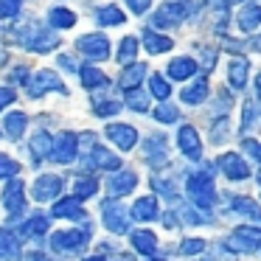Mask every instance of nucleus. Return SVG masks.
Listing matches in <instances>:
<instances>
[{"label":"nucleus","mask_w":261,"mask_h":261,"mask_svg":"<svg viewBox=\"0 0 261 261\" xmlns=\"http://www.w3.org/2000/svg\"><path fill=\"white\" fill-rule=\"evenodd\" d=\"M186 194L194 208L211 211L216 202V186H214V166H205V171H194L186 177Z\"/></svg>","instance_id":"f257e3e1"},{"label":"nucleus","mask_w":261,"mask_h":261,"mask_svg":"<svg viewBox=\"0 0 261 261\" xmlns=\"http://www.w3.org/2000/svg\"><path fill=\"white\" fill-rule=\"evenodd\" d=\"M93 239V222H85L82 227H68V230H57L51 236V253L57 255H73L87 247Z\"/></svg>","instance_id":"f03ea898"},{"label":"nucleus","mask_w":261,"mask_h":261,"mask_svg":"<svg viewBox=\"0 0 261 261\" xmlns=\"http://www.w3.org/2000/svg\"><path fill=\"white\" fill-rule=\"evenodd\" d=\"M191 12H194L191 0H166V3L158 6V12L152 14V25H158L160 31L163 29H180V25L191 17Z\"/></svg>","instance_id":"7ed1b4c3"},{"label":"nucleus","mask_w":261,"mask_h":261,"mask_svg":"<svg viewBox=\"0 0 261 261\" xmlns=\"http://www.w3.org/2000/svg\"><path fill=\"white\" fill-rule=\"evenodd\" d=\"M76 51L82 57H87L90 62H104V59L113 57V42L98 31H90V34H82L76 40Z\"/></svg>","instance_id":"20e7f679"},{"label":"nucleus","mask_w":261,"mask_h":261,"mask_svg":"<svg viewBox=\"0 0 261 261\" xmlns=\"http://www.w3.org/2000/svg\"><path fill=\"white\" fill-rule=\"evenodd\" d=\"M25 87H29V96H31V98L45 96L48 90L59 93V96H70L68 85H65V82L59 79V73H57L54 68H42V70H37V73H34V82H29Z\"/></svg>","instance_id":"39448f33"},{"label":"nucleus","mask_w":261,"mask_h":261,"mask_svg":"<svg viewBox=\"0 0 261 261\" xmlns=\"http://www.w3.org/2000/svg\"><path fill=\"white\" fill-rule=\"evenodd\" d=\"M222 244H225L230 253H239V255L247 253L250 255V253H255V250L261 247V230L258 227H250V225H242V227H236Z\"/></svg>","instance_id":"423d86ee"},{"label":"nucleus","mask_w":261,"mask_h":261,"mask_svg":"<svg viewBox=\"0 0 261 261\" xmlns=\"http://www.w3.org/2000/svg\"><path fill=\"white\" fill-rule=\"evenodd\" d=\"M76 154H79V135L65 129V132H59V135L54 138L51 154H48V158H51L54 163H59V166H70V163H76Z\"/></svg>","instance_id":"0eeeda50"},{"label":"nucleus","mask_w":261,"mask_h":261,"mask_svg":"<svg viewBox=\"0 0 261 261\" xmlns=\"http://www.w3.org/2000/svg\"><path fill=\"white\" fill-rule=\"evenodd\" d=\"M101 222H104V227H107L110 233L124 236V233L129 230V211H126L124 205L113 202V197H110V199L101 202Z\"/></svg>","instance_id":"6e6552de"},{"label":"nucleus","mask_w":261,"mask_h":261,"mask_svg":"<svg viewBox=\"0 0 261 261\" xmlns=\"http://www.w3.org/2000/svg\"><path fill=\"white\" fill-rule=\"evenodd\" d=\"M104 135H107V141L115 143L121 152H129V149L138 146V138H141V132H138V126H132V124H121V121H113V124H107Z\"/></svg>","instance_id":"1a4fd4ad"},{"label":"nucleus","mask_w":261,"mask_h":261,"mask_svg":"<svg viewBox=\"0 0 261 261\" xmlns=\"http://www.w3.org/2000/svg\"><path fill=\"white\" fill-rule=\"evenodd\" d=\"M216 169H219L227 180H233V182H242V180H247V177H250V166H247V160H244L239 152L219 154V158H216Z\"/></svg>","instance_id":"9d476101"},{"label":"nucleus","mask_w":261,"mask_h":261,"mask_svg":"<svg viewBox=\"0 0 261 261\" xmlns=\"http://www.w3.org/2000/svg\"><path fill=\"white\" fill-rule=\"evenodd\" d=\"M177 149H180L188 160L199 163V158H202V138H199V132L194 124H182L180 129H177Z\"/></svg>","instance_id":"9b49d317"},{"label":"nucleus","mask_w":261,"mask_h":261,"mask_svg":"<svg viewBox=\"0 0 261 261\" xmlns=\"http://www.w3.org/2000/svg\"><path fill=\"white\" fill-rule=\"evenodd\" d=\"M0 202H3V211L6 214H17V211L25 208V182L12 177V180L3 186L0 191Z\"/></svg>","instance_id":"f8f14e48"},{"label":"nucleus","mask_w":261,"mask_h":261,"mask_svg":"<svg viewBox=\"0 0 261 261\" xmlns=\"http://www.w3.org/2000/svg\"><path fill=\"white\" fill-rule=\"evenodd\" d=\"M236 25L242 34H255L261 29V3L255 0H244L242 9L236 12Z\"/></svg>","instance_id":"ddd939ff"},{"label":"nucleus","mask_w":261,"mask_h":261,"mask_svg":"<svg viewBox=\"0 0 261 261\" xmlns=\"http://www.w3.org/2000/svg\"><path fill=\"white\" fill-rule=\"evenodd\" d=\"M65 180L59 174H40L34 180V188H31V194H34L37 202H51V199L59 197V191H62Z\"/></svg>","instance_id":"4468645a"},{"label":"nucleus","mask_w":261,"mask_h":261,"mask_svg":"<svg viewBox=\"0 0 261 261\" xmlns=\"http://www.w3.org/2000/svg\"><path fill=\"white\" fill-rule=\"evenodd\" d=\"M85 169L118 171V169H121V158H118V154H113L107 146H98V143H93L90 152H87V163H85Z\"/></svg>","instance_id":"2eb2a0df"},{"label":"nucleus","mask_w":261,"mask_h":261,"mask_svg":"<svg viewBox=\"0 0 261 261\" xmlns=\"http://www.w3.org/2000/svg\"><path fill=\"white\" fill-rule=\"evenodd\" d=\"M138 171H132V169H118L113 177L107 180V191H110V197H126V194H132L138 188Z\"/></svg>","instance_id":"dca6fc26"},{"label":"nucleus","mask_w":261,"mask_h":261,"mask_svg":"<svg viewBox=\"0 0 261 261\" xmlns=\"http://www.w3.org/2000/svg\"><path fill=\"white\" fill-rule=\"evenodd\" d=\"M143 158H146L149 166H166L169 163V141H166L163 132H154V135H149L146 146H143Z\"/></svg>","instance_id":"f3484780"},{"label":"nucleus","mask_w":261,"mask_h":261,"mask_svg":"<svg viewBox=\"0 0 261 261\" xmlns=\"http://www.w3.org/2000/svg\"><path fill=\"white\" fill-rule=\"evenodd\" d=\"M141 45L146 48L149 57H163V54H171L174 40H171V37H166V34H160V31H154V29H143Z\"/></svg>","instance_id":"a211bd4d"},{"label":"nucleus","mask_w":261,"mask_h":261,"mask_svg":"<svg viewBox=\"0 0 261 261\" xmlns=\"http://www.w3.org/2000/svg\"><path fill=\"white\" fill-rule=\"evenodd\" d=\"M225 76H227V85L233 90H244L250 82V59L247 57H233L225 68Z\"/></svg>","instance_id":"6ab92c4d"},{"label":"nucleus","mask_w":261,"mask_h":261,"mask_svg":"<svg viewBox=\"0 0 261 261\" xmlns=\"http://www.w3.org/2000/svg\"><path fill=\"white\" fill-rule=\"evenodd\" d=\"M199 70V62L194 57H174L166 68V79H174V82H188L194 79Z\"/></svg>","instance_id":"aec40b11"},{"label":"nucleus","mask_w":261,"mask_h":261,"mask_svg":"<svg viewBox=\"0 0 261 261\" xmlns=\"http://www.w3.org/2000/svg\"><path fill=\"white\" fill-rule=\"evenodd\" d=\"M51 216L79 222V219H87V208L82 205V199H76V197H62V199H57V205L51 208Z\"/></svg>","instance_id":"412c9836"},{"label":"nucleus","mask_w":261,"mask_h":261,"mask_svg":"<svg viewBox=\"0 0 261 261\" xmlns=\"http://www.w3.org/2000/svg\"><path fill=\"white\" fill-rule=\"evenodd\" d=\"M45 20H48V29H54V31H70L79 23V14L68 6H51L45 14Z\"/></svg>","instance_id":"4be33fe9"},{"label":"nucleus","mask_w":261,"mask_h":261,"mask_svg":"<svg viewBox=\"0 0 261 261\" xmlns=\"http://www.w3.org/2000/svg\"><path fill=\"white\" fill-rule=\"evenodd\" d=\"M25 129H29V113L12 110V113L3 115V135H6L9 141H20V138L25 135Z\"/></svg>","instance_id":"5701e85b"},{"label":"nucleus","mask_w":261,"mask_h":261,"mask_svg":"<svg viewBox=\"0 0 261 261\" xmlns=\"http://www.w3.org/2000/svg\"><path fill=\"white\" fill-rule=\"evenodd\" d=\"M129 244L141 255H158V233L149 227H138L135 233H129Z\"/></svg>","instance_id":"b1692460"},{"label":"nucleus","mask_w":261,"mask_h":261,"mask_svg":"<svg viewBox=\"0 0 261 261\" xmlns=\"http://www.w3.org/2000/svg\"><path fill=\"white\" fill-rule=\"evenodd\" d=\"M158 216H160V202L154 197H141L129 208V219L135 222H154Z\"/></svg>","instance_id":"393cba45"},{"label":"nucleus","mask_w":261,"mask_h":261,"mask_svg":"<svg viewBox=\"0 0 261 261\" xmlns=\"http://www.w3.org/2000/svg\"><path fill=\"white\" fill-rule=\"evenodd\" d=\"M48 230H51V219L37 211V214H31L29 219L20 225V239H42Z\"/></svg>","instance_id":"a878e982"},{"label":"nucleus","mask_w":261,"mask_h":261,"mask_svg":"<svg viewBox=\"0 0 261 261\" xmlns=\"http://www.w3.org/2000/svg\"><path fill=\"white\" fill-rule=\"evenodd\" d=\"M208 96H211L208 79H197L194 85H188V87H182V90H180V101L188 104V107H199V104H205V101H208Z\"/></svg>","instance_id":"bb28decb"},{"label":"nucleus","mask_w":261,"mask_h":261,"mask_svg":"<svg viewBox=\"0 0 261 261\" xmlns=\"http://www.w3.org/2000/svg\"><path fill=\"white\" fill-rule=\"evenodd\" d=\"M20 247H23V239H20V233L9 230V227H0V261H14V258H20Z\"/></svg>","instance_id":"cd10ccee"},{"label":"nucleus","mask_w":261,"mask_h":261,"mask_svg":"<svg viewBox=\"0 0 261 261\" xmlns=\"http://www.w3.org/2000/svg\"><path fill=\"white\" fill-rule=\"evenodd\" d=\"M96 25H101V29H121V25H126V14L115 3L98 6L96 9Z\"/></svg>","instance_id":"c85d7f7f"},{"label":"nucleus","mask_w":261,"mask_h":261,"mask_svg":"<svg viewBox=\"0 0 261 261\" xmlns=\"http://www.w3.org/2000/svg\"><path fill=\"white\" fill-rule=\"evenodd\" d=\"M76 73H79V79H82V87L90 90V93L98 90V87H107L110 85V76L104 73L101 68H96V65H82Z\"/></svg>","instance_id":"c756f323"},{"label":"nucleus","mask_w":261,"mask_h":261,"mask_svg":"<svg viewBox=\"0 0 261 261\" xmlns=\"http://www.w3.org/2000/svg\"><path fill=\"white\" fill-rule=\"evenodd\" d=\"M51 143H54V138H51V132H34V138H29V149H31V163H42V160L51 154Z\"/></svg>","instance_id":"7c9ffc66"},{"label":"nucleus","mask_w":261,"mask_h":261,"mask_svg":"<svg viewBox=\"0 0 261 261\" xmlns=\"http://www.w3.org/2000/svg\"><path fill=\"white\" fill-rule=\"evenodd\" d=\"M146 65H141V62H132V65H126L124 68V73H121V79H118V85H121V90H135L138 85H141L143 79H146Z\"/></svg>","instance_id":"2f4dec72"},{"label":"nucleus","mask_w":261,"mask_h":261,"mask_svg":"<svg viewBox=\"0 0 261 261\" xmlns=\"http://www.w3.org/2000/svg\"><path fill=\"white\" fill-rule=\"evenodd\" d=\"M138 51H141V40L138 37H124L118 42V51H115V62L118 65H132L138 59Z\"/></svg>","instance_id":"473e14b6"},{"label":"nucleus","mask_w":261,"mask_h":261,"mask_svg":"<svg viewBox=\"0 0 261 261\" xmlns=\"http://www.w3.org/2000/svg\"><path fill=\"white\" fill-rule=\"evenodd\" d=\"M90 110H93V115H96V118H113V115L121 113V101H118V98H113V96H104L101 101H98V98H93Z\"/></svg>","instance_id":"72a5a7b5"},{"label":"nucleus","mask_w":261,"mask_h":261,"mask_svg":"<svg viewBox=\"0 0 261 261\" xmlns=\"http://www.w3.org/2000/svg\"><path fill=\"white\" fill-rule=\"evenodd\" d=\"M230 214H236V216H247V219H261V208H258V202L255 199H250V197H236L233 199V208H227Z\"/></svg>","instance_id":"f704fd0d"},{"label":"nucleus","mask_w":261,"mask_h":261,"mask_svg":"<svg viewBox=\"0 0 261 261\" xmlns=\"http://www.w3.org/2000/svg\"><path fill=\"white\" fill-rule=\"evenodd\" d=\"M98 188H101V186H98L96 177H79V180H73V197L85 202V199H93V197H96Z\"/></svg>","instance_id":"c9c22d12"},{"label":"nucleus","mask_w":261,"mask_h":261,"mask_svg":"<svg viewBox=\"0 0 261 261\" xmlns=\"http://www.w3.org/2000/svg\"><path fill=\"white\" fill-rule=\"evenodd\" d=\"M152 118L160 124H177L180 121V107L171 101H158V107L152 110Z\"/></svg>","instance_id":"e433bc0d"},{"label":"nucleus","mask_w":261,"mask_h":261,"mask_svg":"<svg viewBox=\"0 0 261 261\" xmlns=\"http://www.w3.org/2000/svg\"><path fill=\"white\" fill-rule=\"evenodd\" d=\"M149 96L158 98V101H169V96H171L169 79H166V76H160V73H152V76H149Z\"/></svg>","instance_id":"4c0bfd02"},{"label":"nucleus","mask_w":261,"mask_h":261,"mask_svg":"<svg viewBox=\"0 0 261 261\" xmlns=\"http://www.w3.org/2000/svg\"><path fill=\"white\" fill-rule=\"evenodd\" d=\"M20 171H23V163H20V160H14L12 154L0 152V180H12V177L20 174Z\"/></svg>","instance_id":"58836bf2"},{"label":"nucleus","mask_w":261,"mask_h":261,"mask_svg":"<svg viewBox=\"0 0 261 261\" xmlns=\"http://www.w3.org/2000/svg\"><path fill=\"white\" fill-rule=\"evenodd\" d=\"M126 107L135 110V113H149V93L143 90H126Z\"/></svg>","instance_id":"ea45409f"},{"label":"nucleus","mask_w":261,"mask_h":261,"mask_svg":"<svg viewBox=\"0 0 261 261\" xmlns=\"http://www.w3.org/2000/svg\"><path fill=\"white\" fill-rule=\"evenodd\" d=\"M152 188H154V194H160V197H166V199H174L177 197V186L171 180H166V177L154 174L152 177Z\"/></svg>","instance_id":"a19ab883"},{"label":"nucleus","mask_w":261,"mask_h":261,"mask_svg":"<svg viewBox=\"0 0 261 261\" xmlns=\"http://www.w3.org/2000/svg\"><path fill=\"white\" fill-rule=\"evenodd\" d=\"M205 247H208V242H205V239H182L180 247H177V253H182V255H199V253H205Z\"/></svg>","instance_id":"79ce46f5"},{"label":"nucleus","mask_w":261,"mask_h":261,"mask_svg":"<svg viewBox=\"0 0 261 261\" xmlns=\"http://www.w3.org/2000/svg\"><path fill=\"white\" fill-rule=\"evenodd\" d=\"M23 12V0H0V20H12Z\"/></svg>","instance_id":"37998d69"},{"label":"nucleus","mask_w":261,"mask_h":261,"mask_svg":"<svg viewBox=\"0 0 261 261\" xmlns=\"http://www.w3.org/2000/svg\"><path fill=\"white\" fill-rule=\"evenodd\" d=\"M227 132H230V121H227V115H222V118H216L214 129H211V141L222 143V138L227 141Z\"/></svg>","instance_id":"c03bdc74"},{"label":"nucleus","mask_w":261,"mask_h":261,"mask_svg":"<svg viewBox=\"0 0 261 261\" xmlns=\"http://www.w3.org/2000/svg\"><path fill=\"white\" fill-rule=\"evenodd\" d=\"M29 65H14V68H12V73H9V79H12V85H29V82H31V73H29Z\"/></svg>","instance_id":"a18cd8bd"},{"label":"nucleus","mask_w":261,"mask_h":261,"mask_svg":"<svg viewBox=\"0 0 261 261\" xmlns=\"http://www.w3.org/2000/svg\"><path fill=\"white\" fill-rule=\"evenodd\" d=\"M124 3H126V9H129V12L135 14V17H143V14H146L149 9H152L154 0H124Z\"/></svg>","instance_id":"49530a36"},{"label":"nucleus","mask_w":261,"mask_h":261,"mask_svg":"<svg viewBox=\"0 0 261 261\" xmlns=\"http://www.w3.org/2000/svg\"><path fill=\"white\" fill-rule=\"evenodd\" d=\"M199 59H202L205 70H214V65H216V48L214 45H202V48H199Z\"/></svg>","instance_id":"de8ad7c7"},{"label":"nucleus","mask_w":261,"mask_h":261,"mask_svg":"<svg viewBox=\"0 0 261 261\" xmlns=\"http://www.w3.org/2000/svg\"><path fill=\"white\" fill-rule=\"evenodd\" d=\"M14 101H17V93H14V87L3 85V87H0V113H3L6 107H12Z\"/></svg>","instance_id":"09e8293b"},{"label":"nucleus","mask_w":261,"mask_h":261,"mask_svg":"<svg viewBox=\"0 0 261 261\" xmlns=\"http://www.w3.org/2000/svg\"><path fill=\"white\" fill-rule=\"evenodd\" d=\"M242 149H244V152H250V158L261 163V141H255V138H244Z\"/></svg>","instance_id":"8fccbe9b"},{"label":"nucleus","mask_w":261,"mask_h":261,"mask_svg":"<svg viewBox=\"0 0 261 261\" xmlns=\"http://www.w3.org/2000/svg\"><path fill=\"white\" fill-rule=\"evenodd\" d=\"M57 62H59V68H65L68 73H76V70H79L76 59H73V57H68V54H59V57H57Z\"/></svg>","instance_id":"3c124183"},{"label":"nucleus","mask_w":261,"mask_h":261,"mask_svg":"<svg viewBox=\"0 0 261 261\" xmlns=\"http://www.w3.org/2000/svg\"><path fill=\"white\" fill-rule=\"evenodd\" d=\"M205 3H208L211 9H227L230 6V0H205Z\"/></svg>","instance_id":"603ef678"},{"label":"nucleus","mask_w":261,"mask_h":261,"mask_svg":"<svg viewBox=\"0 0 261 261\" xmlns=\"http://www.w3.org/2000/svg\"><path fill=\"white\" fill-rule=\"evenodd\" d=\"M23 261H48V258H45V253H40V250H37V253H29Z\"/></svg>","instance_id":"864d4df0"},{"label":"nucleus","mask_w":261,"mask_h":261,"mask_svg":"<svg viewBox=\"0 0 261 261\" xmlns=\"http://www.w3.org/2000/svg\"><path fill=\"white\" fill-rule=\"evenodd\" d=\"M247 48H253V51H261V37H255V40H247Z\"/></svg>","instance_id":"5fc2aeb1"},{"label":"nucleus","mask_w":261,"mask_h":261,"mask_svg":"<svg viewBox=\"0 0 261 261\" xmlns=\"http://www.w3.org/2000/svg\"><path fill=\"white\" fill-rule=\"evenodd\" d=\"M82 261H107V255H101V253H96V255H85Z\"/></svg>","instance_id":"6e6d98bb"},{"label":"nucleus","mask_w":261,"mask_h":261,"mask_svg":"<svg viewBox=\"0 0 261 261\" xmlns=\"http://www.w3.org/2000/svg\"><path fill=\"white\" fill-rule=\"evenodd\" d=\"M149 261H166V258H158V255H149Z\"/></svg>","instance_id":"4d7b16f0"},{"label":"nucleus","mask_w":261,"mask_h":261,"mask_svg":"<svg viewBox=\"0 0 261 261\" xmlns=\"http://www.w3.org/2000/svg\"><path fill=\"white\" fill-rule=\"evenodd\" d=\"M0 138H3V129H0Z\"/></svg>","instance_id":"13d9d810"},{"label":"nucleus","mask_w":261,"mask_h":261,"mask_svg":"<svg viewBox=\"0 0 261 261\" xmlns=\"http://www.w3.org/2000/svg\"><path fill=\"white\" fill-rule=\"evenodd\" d=\"M239 3H244V0H239Z\"/></svg>","instance_id":"bf43d9fd"}]
</instances>
